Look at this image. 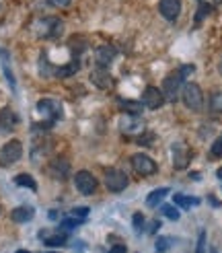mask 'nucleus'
I'll return each instance as SVG.
<instances>
[{"label": "nucleus", "instance_id": "obj_33", "mask_svg": "<svg viewBox=\"0 0 222 253\" xmlns=\"http://www.w3.org/2000/svg\"><path fill=\"white\" fill-rule=\"evenodd\" d=\"M70 2L72 0H47V4L54 8H66V6H70Z\"/></svg>", "mask_w": 222, "mask_h": 253}, {"label": "nucleus", "instance_id": "obj_28", "mask_svg": "<svg viewBox=\"0 0 222 253\" xmlns=\"http://www.w3.org/2000/svg\"><path fill=\"white\" fill-rule=\"evenodd\" d=\"M78 224H82V218H76V216H72V218H64V220L60 222V226H62L64 231H68V229H76Z\"/></svg>", "mask_w": 222, "mask_h": 253}, {"label": "nucleus", "instance_id": "obj_42", "mask_svg": "<svg viewBox=\"0 0 222 253\" xmlns=\"http://www.w3.org/2000/svg\"><path fill=\"white\" fill-rule=\"evenodd\" d=\"M210 253H216V249H212V251H210Z\"/></svg>", "mask_w": 222, "mask_h": 253}, {"label": "nucleus", "instance_id": "obj_30", "mask_svg": "<svg viewBox=\"0 0 222 253\" xmlns=\"http://www.w3.org/2000/svg\"><path fill=\"white\" fill-rule=\"evenodd\" d=\"M142 226H144L142 212H136V214H134V231H136V233H142Z\"/></svg>", "mask_w": 222, "mask_h": 253}, {"label": "nucleus", "instance_id": "obj_13", "mask_svg": "<svg viewBox=\"0 0 222 253\" xmlns=\"http://www.w3.org/2000/svg\"><path fill=\"white\" fill-rule=\"evenodd\" d=\"M115 56H117V52L113 45H99L95 49V62H97V66H101V68L109 66Z\"/></svg>", "mask_w": 222, "mask_h": 253}, {"label": "nucleus", "instance_id": "obj_7", "mask_svg": "<svg viewBox=\"0 0 222 253\" xmlns=\"http://www.w3.org/2000/svg\"><path fill=\"white\" fill-rule=\"evenodd\" d=\"M97 185H99L97 177L93 173H89V171H78L76 175H74V187H76L82 196L95 194L97 192Z\"/></svg>", "mask_w": 222, "mask_h": 253}, {"label": "nucleus", "instance_id": "obj_35", "mask_svg": "<svg viewBox=\"0 0 222 253\" xmlns=\"http://www.w3.org/2000/svg\"><path fill=\"white\" fill-rule=\"evenodd\" d=\"M109 253H126V245H115V247H111Z\"/></svg>", "mask_w": 222, "mask_h": 253}, {"label": "nucleus", "instance_id": "obj_9", "mask_svg": "<svg viewBox=\"0 0 222 253\" xmlns=\"http://www.w3.org/2000/svg\"><path fill=\"white\" fill-rule=\"evenodd\" d=\"M167 103V99L163 95V91H158L156 86H146L144 88V95H142V105L146 109H160Z\"/></svg>", "mask_w": 222, "mask_h": 253}, {"label": "nucleus", "instance_id": "obj_15", "mask_svg": "<svg viewBox=\"0 0 222 253\" xmlns=\"http://www.w3.org/2000/svg\"><path fill=\"white\" fill-rule=\"evenodd\" d=\"M119 128L123 134H132V132H140L144 128V124L138 120V116H130V113H126L121 120H119Z\"/></svg>", "mask_w": 222, "mask_h": 253}, {"label": "nucleus", "instance_id": "obj_34", "mask_svg": "<svg viewBox=\"0 0 222 253\" xmlns=\"http://www.w3.org/2000/svg\"><path fill=\"white\" fill-rule=\"evenodd\" d=\"M212 157H222V138H218V140H214V144H212Z\"/></svg>", "mask_w": 222, "mask_h": 253}, {"label": "nucleus", "instance_id": "obj_24", "mask_svg": "<svg viewBox=\"0 0 222 253\" xmlns=\"http://www.w3.org/2000/svg\"><path fill=\"white\" fill-rule=\"evenodd\" d=\"M121 109H126L130 116H138V113L142 111V103H134V101H119Z\"/></svg>", "mask_w": 222, "mask_h": 253}, {"label": "nucleus", "instance_id": "obj_39", "mask_svg": "<svg viewBox=\"0 0 222 253\" xmlns=\"http://www.w3.org/2000/svg\"><path fill=\"white\" fill-rule=\"evenodd\" d=\"M218 70H220V74H222V60H220V66H218Z\"/></svg>", "mask_w": 222, "mask_h": 253}, {"label": "nucleus", "instance_id": "obj_4", "mask_svg": "<svg viewBox=\"0 0 222 253\" xmlns=\"http://www.w3.org/2000/svg\"><path fill=\"white\" fill-rule=\"evenodd\" d=\"M23 157V144L21 140H8L0 148V167H10Z\"/></svg>", "mask_w": 222, "mask_h": 253}, {"label": "nucleus", "instance_id": "obj_36", "mask_svg": "<svg viewBox=\"0 0 222 253\" xmlns=\"http://www.w3.org/2000/svg\"><path fill=\"white\" fill-rule=\"evenodd\" d=\"M156 229H160V222H158V220L150 222V231H148V233H156Z\"/></svg>", "mask_w": 222, "mask_h": 253}, {"label": "nucleus", "instance_id": "obj_3", "mask_svg": "<svg viewBox=\"0 0 222 253\" xmlns=\"http://www.w3.org/2000/svg\"><path fill=\"white\" fill-rule=\"evenodd\" d=\"M64 25H62L60 19H54V17H47V19H41L37 21V37H45V40H56L60 37Z\"/></svg>", "mask_w": 222, "mask_h": 253}, {"label": "nucleus", "instance_id": "obj_25", "mask_svg": "<svg viewBox=\"0 0 222 253\" xmlns=\"http://www.w3.org/2000/svg\"><path fill=\"white\" fill-rule=\"evenodd\" d=\"M160 212H163L169 220H179V216H181V212L175 206H173V204H165L163 208H160Z\"/></svg>", "mask_w": 222, "mask_h": 253}, {"label": "nucleus", "instance_id": "obj_22", "mask_svg": "<svg viewBox=\"0 0 222 253\" xmlns=\"http://www.w3.org/2000/svg\"><path fill=\"white\" fill-rule=\"evenodd\" d=\"M15 183H17L19 187H29L31 192H37V183H35V179H33L29 173H21V175H17V177H15Z\"/></svg>", "mask_w": 222, "mask_h": 253}, {"label": "nucleus", "instance_id": "obj_10", "mask_svg": "<svg viewBox=\"0 0 222 253\" xmlns=\"http://www.w3.org/2000/svg\"><path fill=\"white\" fill-rule=\"evenodd\" d=\"M37 111L43 113L45 118L49 120H60L62 118V113H64V109H62V103L56 99H41L39 103H37Z\"/></svg>", "mask_w": 222, "mask_h": 253}, {"label": "nucleus", "instance_id": "obj_6", "mask_svg": "<svg viewBox=\"0 0 222 253\" xmlns=\"http://www.w3.org/2000/svg\"><path fill=\"white\" fill-rule=\"evenodd\" d=\"M130 163H132L134 171L138 173L140 177L154 175V173H156V169H158V165H156V163H154L150 157H148V155H144V153H136V155H132Z\"/></svg>", "mask_w": 222, "mask_h": 253}, {"label": "nucleus", "instance_id": "obj_14", "mask_svg": "<svg viewBox=\"0 0 222 253\" xmlns=\"http://www.w3.org/2000/svg\"><path fill=\"white\" fill-rule=\"evenodd\" d=\"M39 239L43 241L45 247H60L68 241V235L64 231H56V233H49V231H41Z\"/></svg>", "mask_w": 222, "mask_h": 253}, {"label": "nucleus", "instance_id": "obj_37", "mask_svg": "<svg viewBox=\"0 0 222 253\" xmlns=\"http://www.w3.org/2000/svg\"><path fill=\"white\" fill-rule=\"evenodd\" d=\"M216 177H218V179H220V181H222V167H220V169H218V171H216Z\"/></svg>", "mask_w": 222, "mask_h": 253}, {"label": "nucleus", "instance_id": "obj_38", "mask_svg": "<svg viewBox=\"0 0 222 253\" xmlns=\"http://www.w3.org/2000/svg\"><path fill=\"white\" fill-rule=\"evenodd\" d=\"M17 253H31V251H25V249H19Z\"/></svg>", "mask_w": 222, "mask_h": 253}, {"label": "nucleus", "instance_id": "obj_40", "mask_svg": "<svg viewBox=\"0 0 222 253\" xmlns=\"http://www.w3.org/2000/svg\"><path fill=\"white\" fill-rule=\"evenodd\" d=\"M214 4H222V0H214Z\"/></svg>", "mask_w": 222, "mask_h": 253}, {"label": "nucleus", "instance_id": "obj_21", "mask_svg": "<svg viewBox=\"0 0 222 253\" xmlns=\"http://www.w3.org/2000/svg\"><path fill=\"white\" fill-rule=\"evenodd\" d=\"M78 68H80V62L74 60V62H70V64H66V66H60V68L56 70V77H60V79L72 77L74 72H78Z\"/></svg>", "mask_w": 222, "mask_h": 253}, {"label": "nucleus", "instance_id": "obj_18", "mask_svg": "<svg viewBox=\"0 0 222 253\" xmlns=\"http://www.w3.org/2000/svg\"><path fill=\"white\" fill-rule=\"evenodd\" d=\"M167 196H169V187H158V189H154V192L148 194V198H146V206H148V208H156Z\"/></svg>", "mask_w": 222, "mask_h": 253}, {"label": "nucleus", "instance_id": "obj_11", "mask_svg": "<svg viewBox=\"0 0 222 253\" xmlns=\"http://www.w3.org/2000/svg\"><path fill=\"white\" fill-rule=\"evenodd\" d=\"M91 83H93L97 88H111V86H113V77L109 74L107 68L97 66V68L91 72Z\"/></svg>", "mask_w": 222, "mask_h": 253}, {"label": "nucleus", "instance_id": "obj_17", "mask_svg": "<svg viewBox=\"0 0 222 253\" xmlns=\"http://www.w3.org/2000/svg\"><path fill=\"white\" fill-rule=\"evenodd\" d=\"M17 116H15V111L4 107L2 111H0V134H4V132H10L12 128L17 126Z\"/></svg>", "mask_w": 222, "mask_h": 253}, {"label": "nucleus", "instance_id": "obj_12", "mask_svg": "<svg viewBox=\"0 0 222 253\" xmlns=\"http://www.w3.org/2000/svg\"><path fill=\"white\" fill-rule=\"evenodd\" d=\"M158 8H160V15L167 21H177L181 12V0H160Z\"/></svg>", "mask_w": 222, "mask_h": 253}, {"label": "nucleus", "instance_id": "obj_19", "mask_svg": "<svg viewBox=\"0 0 222 253\" xmlns=\"http://www.w3.org/2000/svg\"><path fill=\"white\" fill-rule=\"evenodd\" d=\"M10 218L15 222H29L33 218V208L31 206H19L10 212Z\"/></svg>", "mask_w": 222, "mask_h": 253}, {"label": "nucleus", "instance_id": "obj_5", "mask_svg": "<svg viewBox=\"0 0 222 253\" xmlns=\"http://www.w3.org/2000/svg\"><path fill=\"white\" fill-rule=\"evenodd\" d=\"M105 185H107L109 192L119 194L130 185V179L121 169H107L105 171Z\"/></svg>", "mask_w": 222, "mask_h": 253}, {"label": "nucleus", "instance_id": "obj_8", "mask_svg": "<svg viewBox=\"0 0 222 253\" xmlns=\"http://www.w3.org/2000/svg\"><path fill=\"white\" fill-rule=\"evenodd\" d=\"M171 153H173V167L175 169H185L189 165L191 161V150L187 148V144L185 142H175L171 146Z\"/></svg>", "mask_w": 222, "mask_h": 253}, {"label": "nucleus", "instance_id": "obj_29", "mask_svg": "<svg viewBox=\"0 0 222 253\" xmlns=\"http://www.w3.org/2000/svg\"><path fill=\"white\" fill-rule=\"evenodd\" d=\"M89 212H91V210L86 208V206H76V208H72V210H70V214H72V216L82 218V220L86 218V214H89Z\"/></svg>", "mask_w": 222, "mask_h": 253}, {"label": "nucleus", "instance_id": "obj_1", "mask_svg": "<svg viewBox=\"0 0 222 253\" xmlns=\"http://www.w3.org/2000/svg\"><path fill=\"white\" fill-rule=\"evenodd\" d=\"M181 99L187 109L191 111H200L204 107V95H202V88L197 86L195 83H185L181 88Z\"/></svg>", "mask_w": 222, "mask_h": 253}, {"label": "nucleus", "instance_id": "obj_32", "mask_svg": "<svg viewBox=\"0 0 222 253\" xmlns=\"http://www.w3.org/2000/svg\"><path fill=\"white\" fill-rule=\"evenodd\" d=\"M193 72H195V66H193V64H185V66H181V68H179V74H181V77H183L185 81H187Z\"/></svg>", "mask_w": 222, "mask_h": 253}, {"label": "nucleus", "instance_id": "obj_43", "mask_svg": "<svg viewBox=\"0 0 222 253\" xmlns=\"http://www.w3.org/2000/svg\"><path fill=\"white\" fill-rule=\"evenodd\" d=\"M2 54H4V52H2V49H0V56H2Z\"/></svg>", "mask_w": 222, "mask_h": 253}, {"label": "nucleus", "instance_id": "obj_20", "mask_svg": "<svg viewBox=\"0 0 222 253\" xmlns=\"http://www.w3.org/2000/svg\"><path fill=\"white\" fill-rule=\"evenodd\" d=\"M173 204H177V206H181V208H191V206H197L200 204V200L197 198H187V196H183V194H175L173 196Z\"/></svg>", "mask_w": 222, "mask_h": 253}, {"label": "nucleus", "instance_id": "obj_2", "mask_svg": "<svg viewBox=\"0 0 222 253\" xmlns=\"http://www.w3.org/2000/svg\"><path fill=\"white\" fill-rule=\"evenodd\" d=\"M183 84H185V79L179 74V70L169 74V77H165V81H163V95H165V99L171 101V103H173V101H177L179 95H181Z\"/></svg>", "mask_w": 222, "mask_h": 253}, {"label": "nucleus", "instance_id": "obj_27", "mask_svg": "<svg viewBox=\"0 0 222 253\" xmlns=\"http://www.w3.org/2000/svg\"><path fill=\"white\" fill-rule=\"evenodd\" d=\"M212 4H208V2H202L200 4V8H197V12H195V21H204L206 17H210L212 15Z\"/></svg>", "mask_w": 222, "mask_h": 253}, {"label": "nucleus", "instance_id": "obj_41", "mask_svg": "<svg viewBox=\"0 0 222 253\" xmlns=\"http://www.w3.org/2000/svg\"><path fill=\"white\" fill-rule=\"evenodd\" d=\"M45 253H56V251H45Z\"/></svg>", "mask_w": 222, "mask_h": 253}, {"label": "nucleus", "instance_id": "obj_31", "mask_svg": "<svg viewBox=\"0 0 222 253\" xmlns=\"http://www.w3.org/2000/svg\"><path fill=\"white\" fill-rule=\"evenodd\" d=\"M206 231L200 233V237H197V247H195V253H206Z\"/></svg>", "mask_w": 222, "mask_h": 253}, {"label": "nucleus", "instance_id": "obj_16", "mask_svg": "<svg viewBox=\"0 0 222 253\" xmlns=\"http://www.w3.org/2000/svg\"><path fill=\"white\" fill-rule=\"evenodd\" d=\"M49 173H52L56 179H66L68 173H70L68 161H66V159H62V157L54 159V161H52V165H49Z\"/></svg>", "mask_w": 222, "mask_h": 253}, {"label": "nucleus", "instance_id": "obj_26", "mask_svg": "<svg viewBox=\"0 0 222 253\" xmlns=\"http://www.w3.org/2000/svg\"><path fill=\"white\" fill-rule=\"evenodd\" d=\"M171 245H173V239L171 237H158L154 247H156V253H167Z\"/></svg>", "mask_w": 222, "mask_h": 253}, {"label": "nucleus", "instance_id": "obj_23", "mask_svg": "<svg viewBox=\"0 0 222 253\" xmlns=\"http://www.w3.org/2000/svg\"><path fill=\"white\" fill-rule=\"evenodd\" d=\"M210 109L214 113H222V91H216L210 95Z\"/></svg>", "mask_w": 222, "mask_h": 253}]
</instances>
